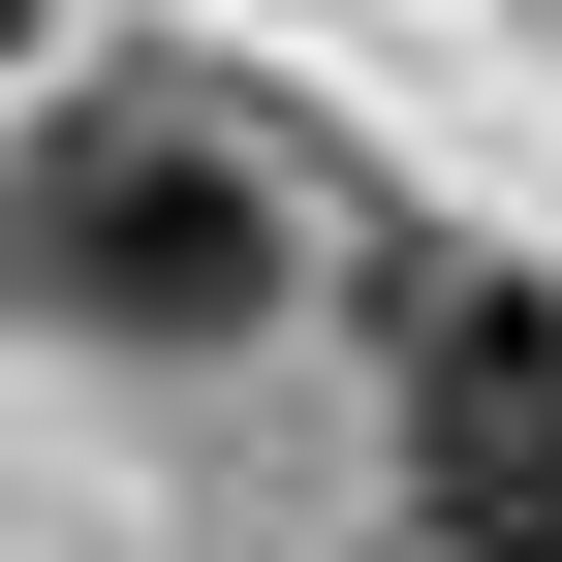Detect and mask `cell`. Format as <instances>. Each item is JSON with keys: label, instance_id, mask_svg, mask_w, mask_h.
<instances>
[{"label": "cell", "instance_id": "cell-1", "mask_svg": "<svg viewBox=\"0 0 562 562\" xmlns=\"http://www.w3.org/2000/svg\"><path fill=\"white\" fill-rule=\"evenodd\" d=\"M0 281L94 313V344H250L281 313V157H250L220 94H63L32 188H0Z\"/></svg>", "mask_w": 562, "mask_h": 562}, {"label": "cell", "instance_id": "cell-2", "mask_svg": "<svg viewBox=\"0 0 562 562\" xmlns=\"http://www.w3.org/2000/svg\"><path fill=\"white\" fill-rule=\"evenodd\" d=\"M375 344H406V501H438V562H562V313L469 281V250H406Z\"/></svg>", "mask_w": 562, "mask_h": 562}]
</instances>
